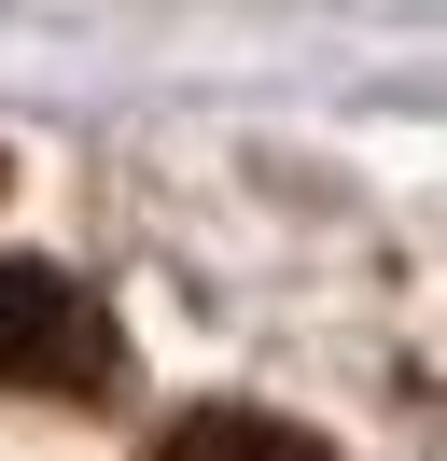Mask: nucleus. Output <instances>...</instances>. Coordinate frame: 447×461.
<instances>
[{
  "mask_svg": "<svg viewBox=\"0 0 447 461\" xmlns=\"http://www.w3.org/2000/svg\"><path fill=\"white\" fill-rule=\"evenodd\" d=\"M126 377V321L70 280V266H0V392H112Z\"/></svg>",
  "mask_w": 447,
  "mask_h": 461,
  "instance_id": "nucleus-1",
  "label": "nucleus"
},
{
  "mask_svg": "<svg viewBox=\"0 0 447 461\" xmlns=\"http://www.w3.org/2000/svg\"><path fill=\"white\" fill-rule=\"evenodd\" d=\"M154 461H335V447H322V433H294V420H266V405H196Z\"/></svg>",
  "mask_w": 447,
  "mask_h": 461,
  "instance_id": "nucleus-2",
  "label": "nucleus"
}]
</instances>
